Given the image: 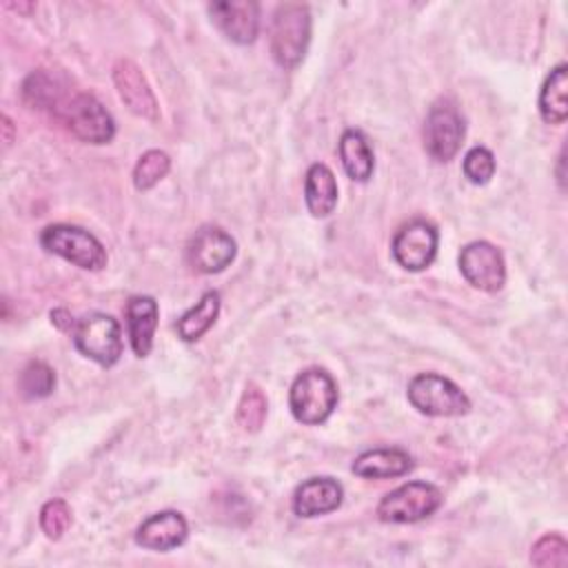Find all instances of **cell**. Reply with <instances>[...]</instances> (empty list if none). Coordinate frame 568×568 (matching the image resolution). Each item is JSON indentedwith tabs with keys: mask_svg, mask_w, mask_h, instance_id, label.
I'll use <instances>...</instances> for the list:
<instances>
[{
	"mask_svg": "<svg viewBox=\"0 0 568 568\" xmlns=\"http://www.w3.org/2000/svg\"><path fill=\"white\" fill-rule=\"evenodd\" d=\"M40 244L47 253H53L84 271H102L109 260L104 244L93 233L75 224H49L40 233Z\"/></svg>",
	"mask_w": 568,
	"mask_h": 568,
	"instance_id": "cell-3",
	"label": "cell"
},
{
	"mask_svg": "<svg viewBox=\"0 0 568 568\" xmlns=\"http://www.w3.org/2000/svg\"><path fill=\"white\" fill-rule=\"evenodd\" d=\"M171 169V158L160 151V149H151L146 153L140 155L135 169H133V184L138 191H149L153 189Z\"/></svg>",
	"mask_w": 568,
	"mask_h": 568,
	"instance_id": "cell-24",
	"label": "cell"
},
{
	"mask_svg": "<svg viewBox=\"0 0 568 568\" xmlns=\"http://www.w3.org/2000/svg\"><path fill=\"white\" fill-rule=\"evenodd\" d=\"M2 140H4V146H11L13 142V122L9 120V115H2Z\"/></svg>",
	"mask_w": 568,
	"mask_h": 568,
	"instance_id": "cell-30",
	"label": "cell"
},
{
	"mask_svg": "<svg viewBox=\"0 0 568 568\" xmlns=\"http://www.w3.org/2000/svg\"><path fill=\"white\" fill-rule=\"evenodd\" d=\"M217 29L235 44H251L260 31V4L253 0H220L209 4Z\"/></svg>",
	"mask_w": 568,
	"mask_h": 568,
	"instance_id": "cell-12",
	"label": "cell"
},
{
	"mask_svg": "<svg viewBox=\"0 0 568 568\" xmlns=\"http://www.w3.org/2000/svg\"><path fill=\"white\" fill-rule=\"evenodd\" d=\"M189 537V524L178 510H160L146 517L135 530V544L146 550H173Z\"/></svg>",
	"mask_w": 568,
	"mask_h": 568,
	"instance_id": "cell-14",
	"label": "cell"
},
{
	"mask_svg": "<svg viewBox=\"0 0 568 568\" xmlns=\"http://www.w3.org/2000/svg\"><path fill=\"white\" fill-rule=\"evenodd\" d=\"M113 82L120 93V100L124 102V106L131 113L144 118V120H151V122L158 120V115H160L158 100H155L151 84L146 82L142 69L133 60L120 58L113 64Z\"/></svg>",
	"mask_w": 568,
	"mask_h": 568,
	"instance_id": "cell-13",
	"label": "cell"
},
{
	"mask_svg": "<svg viewBox=\"0 0 568 568\" xmlns=\"http://www.w3.org/2000/svg\"><path fill=\"white\" fill-rule=\"evenodd\" d=\"M75 348L98 362L100 366H113L122 355V331L115 317L106 313H89L78 320L73 328Z\"/></svg>",
	"mask_w": 568,
	"mask_h": 568,
	"instance_id": "cell-7",
	"label": "cell"
},
{
	"mask_svg": "<svg viewBox=\"0 0 568 568\" xmlns=\"http://www.w3.org/2000/svg\"><path fill=\"white\" fill-rule=\"evenodd\" d=\"M266 410H268V404H266L264 393L260 390V386L248 384L237 404V424L246 433H257L264 426Z\"/></svg>",
	"mask_w": 568,
	"mask_h": 568,
	"instance_id": "cell-25",
	"label": "cell"
},
{
	"mask_svg": "<svg viewBox=\"0 0 568 568\" xmlns=\"http://www.w3.org/2000/svg\"><path fill=\"white\" fill-rule=\"evenodd\" d=\"M311 40V11L300 2H284L271 22V53L282 69H295Z\"/></svg>",
	"mask_w": 568,
	"mask_h": 568,
	"instance_id": "cell-2",
	"label": "cell"
},
{
	"mask_svg": "<svg viewBox=\"0 0 568 568\" xmlns=\"http://www.w3.org/2000/svg\"><path fill=\"white\" fill-rule=\"evenodd\" d=\"M51 322H53L60 331H67V333H73V328H75V324H78V322H73V317H71L64 308L51 311Z\"/></svg>",
	"mask_w": 568,
	"mask_h": 568,
	"instance_id": "cell-29",
	"label": "cell"
},
{
	"mask_svg": "<svg viewBox=\"0 0 568 568\" xmlns=\"http://www.w3.org/2000/svg\"><path fill=\"white\" fill-rule=\"evenodd\" d=\"M344 488L333 477H311L302 481L293 495V510L297 517H320L342 506Z\"/></svg>",
	"mask_w": 568,
	"mask_h": 568,
	"instance_id": "cell-15",
	"label": "cell"
},
{
	"mask_svg": "<svg viewBox=\"0 0 568 568\" xmlns=\"http://www.w3.org/2000/svg\"><path fill=\"white\" fill-rule=\"evenodd\" d=\"M189 262L200 273L224 271L237 253L235 240L220 226H202L189 242Z\"/></svg>",
	"mask_w": 568,
	"mask_h": 568,
	"instance_id": "cell-11",
	"label": "cell"
},
{
	"mask_svg": "<svg viewBox=\"0 0 568 568\" xmlns=\"http://www.w3.org/2000/svg\"><path fill=\"white\" fill-rule=\"evenodd\" d=\"M131 348L138 357H146L153 348V335L158 328V302L149 295H133L124 308Z\"/></svg>",
	"mask_w": 568,
	"mask_h": 568,
	"instance_id": "cell-16",
	"label": "cell"
},
{
	"mask_svg": "<svg viewBox=\"0 0 568 568\" xmlns=\"http://www.w3.org/2000/svg\"><path fill=\"white\" fill-rule=\"evenodd\" d=\"M9 7L16 9V11H31L33 9V4H16V2H9Z\"/></svg>",
	"mask_w": 568,
	"mask_h": 568,
	"instance_id": "cell-31",
	"label": "cell"
},
{
	"mask_svg": "<svg viewBox=\"0 0 568 568\" xmlns=\"http://www.w3.org/2000/svg\"><path fill=\"white\" fill-rule=\"evenodd\" d=\"M466 135L464 120L457 106L448 100H439L430 106L424 122V149L435 162H450Z\"/></svg>",
	"mask_w": 568,
	"mask_h": 568,
	"instance_id": "cell-8",
	"label": "cell"
},
{
	"mask_svg": "<svg viewBox=\"0 0 568 568\" xmlns=\"http://www.w3.org/2000/svg\"><path fill=\"white\" fill-rule=\"evenodd\" d=\"M58 120L82 142L106 144L115 135V122L104 104L91 93H75L60 109Z\"/></svg>",
	"mask_w": 568,
	"mask_h": 568,
	"instance_id": "cell-6",
	"label": "cell"
},
{
	"mask_svg": "<svg viewBox=\"0 0 568 568\" xmlns=\"http://www.w3.org/2000/svg\"><path fill=\"white\" fill-rule=\"evenodd\" d=\"M408 402L422 415L430 417H462L470 410L468 395L448 377L439 373H419L408 382Z\"/></svg>",
	"mask_w": 568,
	"mask_h": 568,
	"instance_id": "cell-4",
	"label": "cell"
},
{
	"mask_svg": "<svg viewBox=\"0 0 568 568\" xmlns=\"http://www.w3.org/2000/svg\"><path fill=\"white\" fill-rule=\"evenodd\" d=\"M530 561L535 566H550V568H564L568 564V544L561 535L550 532L544 535L530 550Z\"/></svg>",
	"mask_w": 568,
	"mask_h": 568,
	"instance_id": "cell-26",
	"label": "cell"
},
{
	"mask_svg": "<svg viewBox=\"0 0 568 568\" xmlns=\"http://www.w3.org/2000/svg\"><path fill=\"white\" fill-rule=\"evenodd\" d=\"M459 271L470 286L486 291V293L499 291L506 282L504 255L495 244H490L486 240L468 242L462 248Z\"/></svg>",
	"mask_w": 568,
	"mask_h": 568,
	"instance_id": "cell-9",
	"label": "cell"
},
{
	"mask_svg": "<svg viewBox=\"0 0 568 568\" xmlns=\"http://www.w3.org/2000/svg\"><path fill=\"white\" fill-rule=\"evenodd\" d=\"M71 526V508L64 499H51L40 508V528L49 539H60Z\"/></svg>",
	"mask_w": 568,
	"mask_h": 568,
	"instance_id": "cell-27",
	"label": "cell"
},
{
	"mask_svg": "<svg viewBox=\"0 0 568 568\" xmlns=\"http://www.w3.org/2000/svg\"><path fill=\"white\" fill-rule=\"evenodd\" d=\"M413 468V457L402 448H373L362 453L351 470L366 479H390L402 477Z\"/></svg>",
	"mask_w": 568,
	"mask_h": 568,
	"instance_id": "cell-17",
	"label": "cell"
},
{
	"mask_svg": "<svg viewBox=\"0 0 568 568\" xmlns=\"http://www.w3.org/2000/svg\"><path fill=\"white\" fill-rule=\"evenodd\" d=\"M339 160L346 171V175L355 182H366L373 175L375 169V155L364 138L362 131L357 129H346L339 138Z\"/></svg>",
	"mask_w": 568,
	"mask_h": 568,
	"instance_id": "cell-19",
	"label": "cell"
},
{
	"mask_svg": "<svg viewBox=\"0 0 568 568\" xmlns=\"http://www.w3.org/2000/svg\"><path fill=\"white\" fill-rule=\"evenodd\" d=\"M442 506V493L428 481H408L386 493L377 504V517L388 524H413L430 517Z\"/></svg>",
	"mask_w": 568,
	"mask_h": 568,
	"instance_id": "cell-5",
	"label": "cell"
},
{
	"mask_svg": "<svg viewBox=\"0 0 568 568\" xmlns=\"http://www.w3.org/2000/svg\"><path fill=\"white\" fill-rule=\"evenodd\" d=\"M539 113L548 124H561L568 118V67L557 64L539 91Z\"/></svg>",
	"mask_w": 568,
	"mask_h": 568,
	"instance_id": "cell-21",
	"label": "cell"
},
{
	"mask_svg": "<svg viewBox=\"0 0 568 568\" xmlns=\"http://www.w3.org/2000/svg\"><path fill=\"white\" fill-rule=\"evenodd\" d=\"M464 175L473 184H488L495 175V155L486 146H473L464 155Z\"/></svg>",
	"mask_w": 568,
	"mask_h": 568,
	"instance_id": "cell-28",
	"label": "cell"
},
{
	"mask_svg": "<svg viewBox=\"0 0 568 568\" xmlns=\"http://www.w3.org/2000/svg\"><path fill=\"white\" fill-rule=\"evenodd\" d=\"M304 202L313 217H328L337 204V180L333 171L315 162L308 166L304 178Z\"/></svg>",
	"mask_w": 568,
	"mask_h": 568,
	"instance_id": "cell-18",
	"label": "cell"
},
{
	"mask_svg": "<svg viewBox=\"0 0 568 568\" xmlns=\"http://www.w3.org/2000/svg\"><path fill=\"white\" fill-rule=\"evenodd\" d=\"M55 388V373L49 364L33 359L29 362L18 377V390L24 399H42Z\"/></svg>",
	"mask_w": 568,
	"mask_h": 568,
	"instance_id": "cell-23",
	"label": "cell"
},
{
	"mask_svg": "<svg viewBox=\"0 0 568 568\" xmlns=\"http://www.w3.org/2000/svg\"><path fill=\"white\" fill-rule=\"evenodd\" d=\"M220 315V293L206 291L195 306H191L178 322L175 331L184 342H197L217 320Z\"/></svg>",
	"mask_w": 568,
	"mask_h": 568,
	"instance_id": "cell-22",
	"label": "cell"
},
{
	"mask_svg": "<svg viewBox=\"0 0 568 568\" xmlns=\"http://www.w3.org/2000/svg\"><path fill=\"white\" fill-rule=\"evenodd\" d=\"M337 399V384L324 368L302 371L288 390L291 413L300 424L306 426H317L326 422L333 415Z\"/></svg>",
	"mask_w": 568,
	"mask_h": 568,
	"instance_id": "cell-1",
	"label": "cell"
},
{
	"mask_svg": "<svg viewBox=\"0 0 568 568\" xmlns=\"http://www.w3.org/2000/svg\"><path fill=\"white\" fill-rule=\"evenodd\" d=\"M22 100L31 106V109H40V111H53L55 115L60 113V109L67 104L64 100V89H62V82L40 69V71H33L27 75V80L22 82Z\"/></svg>",
	"mask_w": 568,
	"mask_h": 568,
	"instance_id": "cell-20",
	"label": "cell"
},
{
	"mask_svg": "<svg viewBox=\"0 0 568 568\" xmlns=\"http://www.w3.org/2000/svg\"><path fill=\"white\" fill-rule=\"evenodd\" d=\"M439 233L426 220H413L404 224L393 237V257L406 271H424L433 264L437 255Z\"/></svg>",
	"mask_w": 568,
	"mask_h": 568,
	"instance_id": "cell-10",
	"label": "cell"
}]
</instances>
